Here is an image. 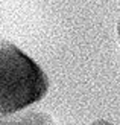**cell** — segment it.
Returning <instances> with one entry per match:
<instances>
[{"label": "cell", "instance_id": "cell-1", "mask_svg": "<svg viewBox=\"0 0 120 125\" xmlns=\"http://www.w3.org/2000/svg\"><path fill=\"white\" fill-rule=\"evenodd\" d=\"M50 81L35 60L9 41L0 40V116L40 102Z\"/></svg>", "mask_w": 120, "mask_h": 125}, {"label": "cell", "instance_id": "cell-2", "mask_svg": "<svg viewBox=\"0 0 120 125\" xmlns=\"http://www.w3.org/2000/svg\"><path fill=\"white\" fill-rule=\"evenodd\" d=\"M0 125H55V122L47 113L24 108L12 115L0 116Z\"/></svg>", "mask_w": 120, "mask_h": 125}, {"label": "cell", "instance_id": "cell-3", "mask_svg": "<svg viewBox=\"0 0 120 125\" xmlns=\"http://www.w3.org/2000/svg\"><path fill=\"white\" fill-rule=\"evenodd\" d=\"M91 125H114V124H111L108 121H103V119H99V121H94Z\"/></svg>", "mask_w": 120, "mask_h": 125}, {"label": "cell", "instance_id": "cell-4", "mask_svg": "<svg viewBox=\"0 0 120 125\" xmlns=\"http://www.w3.org/2000/svg\"><path fill=\"white\" fill-rule=\"evenodd\" d=\"M117 34H119V41H120V18H119V23H117Z\"/></svg>", "mask_w": 120, "mask_h": 125}]
</instances>
